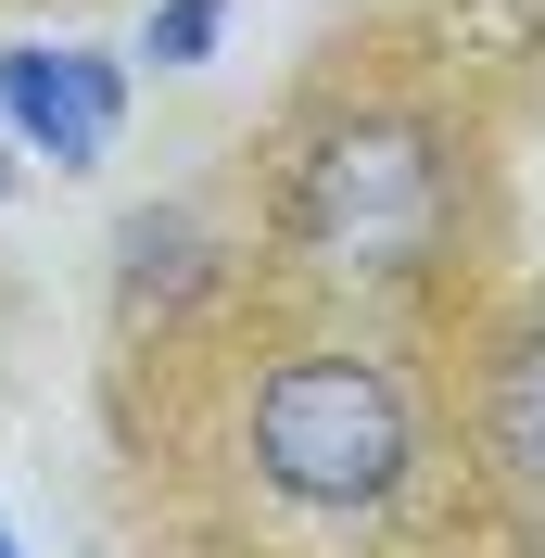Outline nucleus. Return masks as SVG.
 Returning a JSON list of instances; mask_svg holds the SVG:
<instances>
[{
  "instance_id": "nucleus-2",
  "label": "nucleus",
  "mask_w": 545,
  "mask_h": 558,
  "mask_svg": "<svg viewBox=\"0 0 545 558\" xmlns=\"http://www.w3.org/2000/svg\"><path fill=\"white\" fill-rule=\"evenodd\" d=\"M305 242L342 254V267H407L419 242L444 229V153L432 128H407V114H368V128H342L330 153L305 166Z\"/></svg>"
},
{
  "instance_id": "nucleus-3",
  "label": "nucleus",
  "mask_w": 545,
  "mask_h": 558,
  "mask_svg": "<svg viewBox=\"0 0 545 558\" xmlns=\"http://www.w3.org/2000/svg\"><path fill=\"white\" fill-rule=\"evenodd\" d=\"M0 128L51 153V166H102L114 128H128V76L114 51H64V38H26V51H0Z\"/></svg>"
},
{
  "instance_id": "nucleus-7",
  "label": "nucleus",
  "mask_w": 545,
  "mask_h": 558,
  "mask_svg": "<svg viewBox=\"0 0 545 558\" xmlns=\"http://www.w3.org/2000/svg\"><path fill=\"white\" fill-rule=\"evenodd\" d=\"M0 558H13V521H0Z\"/></svg>"
},
{
  "instance_id": "nucleus-4",
  "label": "nucleus",
  "mask_w": 545,
  "mask_h": 558,
  "mask_svg": "<svg viewBox=\"0 0 545 558\" xmlns=\"http://www.w3.org/2000/svg\"><path fill=\"white\" fill-rule=\"evenodd\" d=\"M482 445H495V470H508V483H533V495H545V330H520V343L495 355Z\"/></svg>"
},
{
  "instance_id": "nucleus-1",
  "label": "nucleus",
  "mask_w": 545,
  "mask_h": 558,
  "mask_svg": "<svg viewBox=\"0 0 545 558\" xmlns=\"http://www.w3.org/2000/svg\"><path fill=\"white\" fill-rule=\"evenodd\" d=\"M254 470L292 508H380L407 483V393L368 355H279L254 381Z\"/></svg>"
},
{
  "instance_id": "nucleus-6",
  "label": "nucleus",
  "mask_w": 545,
  "mask_h": 558,
  "mask_svg": "<svg viewBox=\"0 0 545 558\" xmlns=\"http://www.w3.org/2000/svg\"><path fill=\"white\" fill-rule=\"evenodd\" d=\"M0 191H13V140H0Z\"/></svg>"
},
{
  "instance_id": "nucleus-5",
  "label": "nucleus",
  "mask_w": 545,
  "mask_h": 558,
  "mask_svg": "<svg viewBox=\"0 0 545 558\" xmlns=\"http://www.w3.org/2000/svg\"><path fill=\"white\" fill-rule=\"evenodd\" d=\"M216 38H229V0H166L140 51H153V64H216Z\"/></svg>"
}]
</instances>
